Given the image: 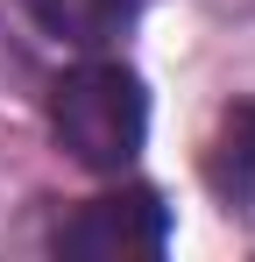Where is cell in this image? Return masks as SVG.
Masks as SVG:
<instances>
[{"label":"cell","instance_id":"4","mask_svg":"<svg viewBox=\"0 0 255 262\" xmlns=\"http://www.w3.org/2000/svg\"><path fill=\"white\" fill-rule=\"evenodd\" d=\"M29 14H36L50 36H64V43H78V50H99V43H114L128 21H135V0H29Z\"/></svg>","mask_w":255,"mask_h":262},{"label":"cell","instance_id":"2","mask_svg":"<svg viewBox=\"0 0 255 262\" xmlns=\"http://www.w3.org/2000/svg\"><path fill=\"white\" fill-rule=\"evenodd\" d=\"M170 220L156 206V191H107L57 227L64 255H92V262H135V255H163Z\"/></svg>","mask_w":255,"mask_h":262},{"label":"cell","instance_id":"3","mask_svg":"<svg viewBox=\"0 0 255 262\" xmlns=\"http://www.w3.org/2000/svg\"><path fill=\"white\" fill-rule=\"evenodd\" d=\"M206 177H213V191H220L241 220H255V99L220 121L213 156H206Z\"/></svg>","mask_w":255,"mask_h":262},{"label":"cell","instance_id":"1","mask_svg":"<svg viewBox=\"0 0 255 262\" xmlns=\"http://www.w3.org/2000/svg\"><path fill=\"white\" fill-rule=\"evenodd\" d=\"M50 128L85 170H128L149 135V99L121 64H78L50 92Z\"/></svg>","mask_w":255,"mask_h":262}]
</instances>
